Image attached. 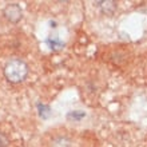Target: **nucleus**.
I'll return each mask as SVG.
<instances>
[{"label": "nucleus", "instance_id": "nucleus-1", "mask_svg": "<svg viewBox=\"0 0 147 147\" xmlns=\"http://www.w3.org/2000/svg\"><path fill=\"white\" fill-rule=\"evenodd\" d=\"M4 76L9 83H20L28 75V64L20 58H13L5 63L3 68Z\"/></svg>", "mask_w": 147, "mask_h": 147}, {"label": "nucleus", "instance_id": "nucleus-2", "mask_svg": "<svg viewBox=\"0 0 147 147\" xmlns=\"http://www.w3.org/2000/svg\"><path fill=\"white\" fill-rule=\"evenodd\" d=\"M3 15L4 18L9 22V23H19L22 18H23V11L20 8L19 4L16 3H11V4H7L3 9Z\"/></svg>", "mask_w": 147, "mask_h": 147}, {"label": "nucleus", "instance_id": "nucleus-3", "mask_svg": "<svg viewBox=\"0 0 147 147\" xmlns=\"http://www.w3.org/2000/svg\"><path fill=\"white\" fill-rule=\"evenodd\" d=\"M96 7L100 8V11L106 15H112L116 9V1L114 0H107V1H96L95 3Z\"/></svg>", "mask_w": 147, "mask_h": 147}, {"label": "nucleus", "instance_id": "nucleus-4", "mask_svg": "<svg viewBox=\"0 0 147 147\" xmlns=\"http://www.w3.org/2000/svg\"><path fill=\"white\" fill-rule=\"evenodd\" d=\"M47 43H48V47H50L52 51H60V50L64 48V42L60 40L58 36H52V38H50L48 40H47Z\"/></svg>", "mask_w": 147, "mask_h": 147}, {"label": "nucleus", "instance_id": "nucleus-5", "mask_svg": "<svg viewBox=\"0 0 147 147\" xmlns=\"http://www.w3.org/2000/svg\"><path fill=\"white\" fill-rule=\"evenodd\" d=\"M51 147H71V140L67 136H55L52 139Z\"/></svg>", "mask_w": 147, "mask_h": 147}, {"label": "nucleus", "instance_id": "nucleus-6", "mask_svg": "<svg viewBox=\"0 0 147 147\" xmlns=\"http://www.w3.org/2000/svg\"><path fill=\"white\" fill-rule=\"evenodd\" d=\"M38 110H39V115L42 116L43 119H48L51 115H52V111H51L50 106L42 105V103H38Z\"/></svg>", "mask_w": 147, "mask_h": 147}, {"label": "nucleus", "instance_id": "nucleus-7", "mask_svg": "<svg viewBox=\"0 0 147 147\" xmlns=\"http://www.w3.org/2000/svg\"><path fill=\"white\" fill-rule=\"evenodd\" d=\"M86 116L84 112H82V111H71L68 115H67V118L68 119H72V120H80L83 119Z\"/></svg>", "mask_w": 147, "mask_h": 147}, {"label": "nucleus", "instance_id": "nucleus-8", "mask_svg": "<svg viewBox=\"0 0 147 147\" xmlns=\"http://www.w3.org/2000/svg\"><path fill=\"white\" fill-rule=\"evenodd\" d=\"M8 146V138L4 135L3 132H0V147H7Z\"/></svg>", "mask_w": 147, "mask_h": 147}]
</instances>
